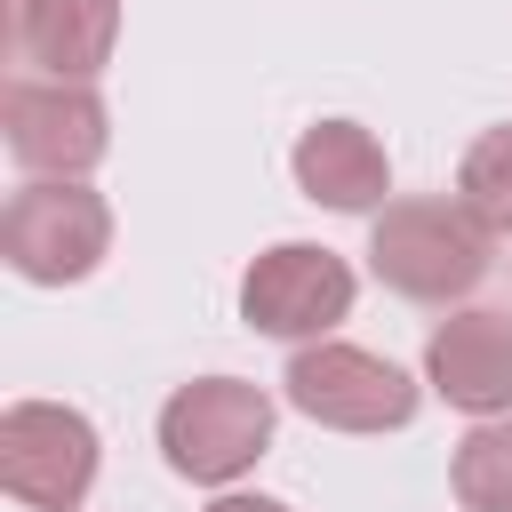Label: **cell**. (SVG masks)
<instances>
[{"label": "cell", "mask_w": 512, "mask_h": 512, "mask_svg": "<svg viewBox=\"0 0 512 512\" xmlns=\"http://www.w3.org/2000/svg\"><path fill=\"white\" fill-rule=\"evenodd\" d=\"M424 384L464 416H504L512 408V312L496 304L448 312L424 344Z\"/></svg>", "instance_id": "9"}, {"label": "cell", "mask_w": 512, "mask_h": 512, "mask_svg": "<svg viewBox=\"0 0 512 512\" xmlns=\"http://www.w3.org/2000/svg\"><path fill=\"white\" fill-rule=\"evenodd\" d=\"M96 424L64 400H16L0 416V488L24 512H80L96 488Z\"/></svg>", "instance_id": "6"}, {"label": "cell", "mask_w": 512, "mask_h": 512, "mask_svg": "<svg viewBox=\"0 0 512 512\" xmlns=\"http://www.w3.org/2000/svg\"><path fill=\"white\" fill-rule=\"evenodd\" d=\"M288 168H296V192L336 208V216H376L384 192H392V160H384V144L360 120H312L296 136Z\"/></svg>", "instance_id": "10"}, {"label": "cell", "mask_w": 512, "mask_h": 512, "mask_svg": "<svg viewBox=\"0 0 512 512\" xmlns=\"http://www.w3.org/2000/svg\"><path fill=\"white\" fill-rule=\"evenodd\" d=\"M448 488L464 512H512V408L472 416V432L448 456Z\"/></svg>", "instance_id": "11"}, {"label": "cell", "mask_w": 512, "mask_h": 512, "mask_svg": "<svg viewBox=\"0 0 512 512\" xmlns=\"http://www.w3.org/2000/svg\"><path fill=\"white\" fill-rule=\"evenodd\" d=\"M280 400L328 432H400L416 416V376L392 368L384 352H360V344H296L288 368H280Z\"/></svg>", "instance_id": "4"}, {"label": "cell", "mask_w": 512, "mask_h": 512, "mask_svg": "<svg viewBox=\"0 0 512 512\" xmlns=\"http://www.w3.org/2000/svg\"><path fill=\"white\" fill-rule=\"evenodd\" d=\"M264 448H272V392L248 376H192L160 408V456L176 480L232 488L240 472L264 464Z\"/></svg>", "instance_id": "2"}, {"label": "cell", "mask_w": 512, "mask_h": 512, "mask_svg": "<svg viewBox=\"0 0 512 512\" xmlns=\"http://www.w3.org/2000/svg\"><path fill=\"white\" fill-rule=\"evenodd\" d=\"M496 264V232L456 200V192H408L384 200L368 224V272L400 296V304H464Z\"/></svg>", "instance_id": "1"}, {"label": "cell", "mask_w": 512, "mask_h": 512, "mask_svg": "<svg viewBox=\"0 0 512 512\" xmlns=\"http://www.w3.org/2000/svg\"><path fill=\"white\" fill-rule=\"evenodd\" d=\"M0 256L32 288H72L112 256V208L88 176H32L0 208Z\"/></svg>", "instance_id": "3"}, {"label": "cell", "mask_w": 512, "mask_h": 512, "mask_svg": "<svg viewBox=\"0 0 512 512\" xmlns=\"http://www.w3.org/2000/svg\"><path fill=\"white\" fill-rule=\"evenodd\" d=\"M8 64L40 80H96L120 48V0H8Z\"/></svg>", "instance_id": "8"}, {"label": "cell", "mask_w": 512, "mask_h": 512, "mask_svg": "<svg viewBox=\"0 0 512 512\" xmlns=\"http://www.w3.org/2000/svg\"><path fill=\"white\" fill-rule=\"evenodd\" d=\"M352 312V264L320 240H280L240 272V320L280 344H320Z\"/></svg>", "instance_id": "7"}, {"label": "cell", "mask_w": 512, "mask_h": 512, "mask_svg": "<svg viewBox=\"0 0 512 512\" xmlns=\"http://www.w3.org/2000/svg\"><path fill=\"white\" fill-rule=\"evenodd\" d=\"M208 512H288V504H280V496H216Z\"/></svg>", "instance_id": "13"}, {"label": "cell", "mask_w": 512, "mask_h": 512, "mask_svg": "<svg viewBox=\"0 0 512 512\" xmlns=\"http://www.w3.org/2000/svg\"><path fill=\"white\" fill-rule=\"evenodd\" d=\"M456 200H464L496 240H512V120H496V128L472 136V152H464V168H456Z\"/></svg>", "instance_id": "12"}, {"label": "cell", "mask_w": 512, "mask_h": 512, "mask_svg": "<svg viewBox=\"0 0 512 512\" xmlns=\"http://www.w3.org/2000/svg\"><path fill=\"white\" fill-rule=\"evenodd\" d=\"M0 136H8V160L24 176H88L112 152V112H104L96 80L16 72L0 96Z\"/></svg>", "instance_id": "5"}]
</instances>
